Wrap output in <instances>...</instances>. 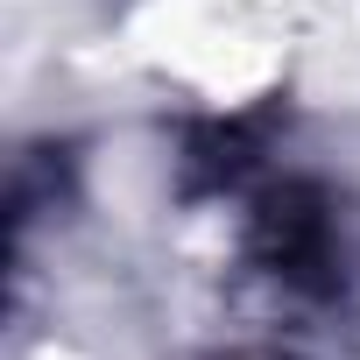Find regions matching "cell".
I'll return each instance as SVG.
<instances>
[{
  "label": "cell",
  "mask_w": 360,
  "mask_h": 360,
  "mask_svg": "<svg viewBox=\"0 0 360 360\" xmlns=\"http://www.w3.org/2000/svg\"><path fill=\"white\" fill-rule=\"evenodd\" d=\"M255 262L276 283L304 290V297H332L339 276H346V248H339V219H332L325 191L290 184V191L262 198V212H255Z\"/></svg>",
  "instance_id": "cell-1"
}]
</instances>
